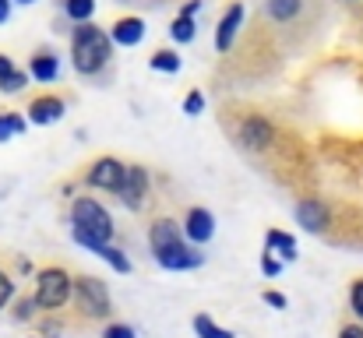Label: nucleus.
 I'll list each match as a JSON object with an SVG mask.
<instances>
[{
    "instance_id": "obj_1",
    "label": "nucleus",
    "mask_w": 363,
    "mask_h": 338,
    "mask_svg": "<svg viewBox=\"0 0 363 338\" xmlns=\"http://www.w3.org/2000/svg\"><path fill=\"white\" fill-rule=\"evenodd\" d=\"M148 243H152L155 261L162 268H169V271H191V268H198L205 261L194 247L184 243L180 225L173 222V219H155V222L148 225Z\"/></svg>"
},
{
    "instance_id": "obj_2",
    "label": "nucleus",
    "mask_w": 363,
    "mask_h": 338,
    "mask_svg": "<svg viewBox=\"0 0 363 338\" xmlns=\"http://www.w3.org/2000/svg\"><path fill=\"white\" fill-rule=\"evenodd\" d=\"M110 50H113L110 32H103L99 25H89V21L74 25V32H71V64H74L78 74H99L110 64Z\"/></svg>"
},
{
    "instance_id": "obj_3",
    "label": "nucleus",
    "mask_w": 363,
    "mask_h": 338,
    "mask_svg": "<svg viewBox=\"0 0 363 338\" xmlns=\"http://www.w3.org/2000/svg\"><path fill=\"white\" fill-rule=\"evenodd\" d=\"M74 300V278L64 271V268H43L35 275V293H32V303L43 307V310H60Z\"/></svg>"
},
{
    "instance_id": "obj_4",
    "label": "nucleus",
    "mask_w": 363,
    "mask_h": 338,
    "mask_svg": "<svg viewBox=\"0 0 363 338\" xmlns=\"http://www.w3.org/2000/svg\"><path fill=\"white\" fill-rule=\"evenodd\" d=\"M74 307L82 310V317H106L110 314V289L103 278L96 275H78L74 278Z\"/></svg>"
},
{
    "instance_id": "obj_5",
    "label": "nucleus",
    "mask_w": 363,
    "mask_h": 338,
    "mask_svg": "<svg viewBox=\"0 0 363 338\" xmlns=\"http://www.w3.org/2000/svg\"><path fill=\"white\" fill-rule=\"evenodd\" d=\"M71 222L78 225V229H89V232L103 236V240H113V219H110V212L96 198H74Z\"/></svg>"
},
{
    "instance_id": "obj_6",
    "label": "nucleus",
    "mask_w": 363,
    "mask_h": 338,
    "mask_svg": "<svg viewBox=\"0 0 363 338\" xmlns=\"http://www.w3.org/2000/svg\"><path fill=\"white\" fill-rule=\"evenodd\" d=\"M123 173H127V166H123L121 159H110V155H103V159H96L92 166H89V173H85V184L89 187H96V191H121L123 184Z\"/></svg>"
},
{
    "instance_id": "obj_7",
    "label": "nucleus",
    "mask_w": 363,
    "mask_h": 338,
    "mask_svg": "<svg viewBox=\"0 0 363 338\" xmlns=\"http://www.w3.org/2000/svg\"><path fill=\"white\" fill-rule=\"evenodd\" d=\"M311 0H264V21L279 25V28H296L303 25Z\"/></svg>"
},
{
    "instance_id": "obj_8",
    "label": "nucleus",
    "mask_w": 363,
    "mask_h": 338,
    "mask_svg": "<svg viewBox=\"0 0 363 338\" xmlns=\"http://www.w3.org/2000/svg\"><path fill=\"white\" fill-rule=\"evenodd\" d=\"M74 243H82L85 250H92V254H99L110 268H117L121 275L130 271V261H127V254H121L117 247H110V240H103V236H96V232H89V229H78L74 225Z\"/></svg>"
},
{
    "instance_id": "obj_9",
    "label": "nucleus",
    "mask_w": 363,
    "mask_h": 338,
    "mask_svg": "<svg viewBox=\"0 0 363 338\" xmlns=\"http://www.w3.org/2000/svg\"><path fill=\"white\" fill-rule=\"evenodd\" d=\"M148 187H152V184H148V169H145V166H127L117 198H121L130 212H138V208L148 201Z\"/></svg>"
},
{
    "instance_id": "obj_10",
    "label": "nucleus",
    "mask_w": 363,
    "mask_h": 338,
    "mask_svg": "<svg viewBox=\"0 0 363 338\" xmlns=\"http://www.w3.org/2000/svg\"><path fill=\"white\" fill-rule=\"evenodd\" d=\"M240 25H243V4L233 0V4L226 7L223 21H219V32H216V50H219V53H230V50H233V39H237Z\"/></svg>"
},
{
    "instance_id": "obj_11",
    "label": "nucleus",
    "mask_w": 363,
    "mask_h": 338,
    "mask_svg": "<svg viewBox=\"0 0 363 338\" xmlns=\"http://www.w3.org/2000/svg\"><path fill=\"white\" fill-rule=\"evenodd\" d=\"M184 236H187L191 243H208V240L216 236V219H212V212L191 208L187 219H184Z\"/></svg>"
},
{
    "instance_id": "obj_12",
    "label": "nucleus",
    "mask_w": 363,
    "mask_h": 338,
    "mask_svg": "<svg viewBox=\"0 0 363 338\" xmlns=\"http://www.w3.org/2000/svg\"><path fill=\"white\" fill-rule=\"evenodd\" d=\"M64 113H67V106H64V99H57V96H39V99H32V103H28V120H32V123H39V127L57 123Z\"/></svg>"
},
{
    "instance_id": "obj_13",
    "label": "nucleus",
    "mask_w": 363,
    "mask_h": 338,
    "mask_svg": "<svg viewBox=\"0 0 363 338\" xmlns=\"http://www.w3.org/2000/svg\"><path fill=\"white\" fill-rule=\"evenodd\" d=\"M296 222L303 225L307 232H321V229H328V208L318 198H303L296 205Z\"/></svg>"
},
{
    "instance_id": "obj_14",
    "label": "nucleus",
    "mask_w": 363,
    "mask_h": 338,
    "mask_svg": "<svg viewBox=\"0 0 363 338\" xmlns=\"http://www.w3.org/2000/svg\"><path fill=\"white\" fill-rule=\"evenodd\" d=\"M110 39L117 46H138L145 39V21L141 18H117L113 28H110Z\"/></svg>"
},
{
    "instance_id": "obj_15",
    "label": "nucleus",
    "mask_w": 363,
    "mask_h": 338,
    "mask_svg": "<svg viewBox=\"0 0 363 338\" xmlns=\"http://www.w3.org/2000/svg\"><path fill=\"white\" fill-rule=\"evenodd\" d=\"M264 250H268V254L279 250L282 261H293V257H296V240H293L289 232H282V229H268V236H264Z\"/></svg>"
},
{
    "instance_id": "obj_16",
    "label": "nucleus",
    "mask_w": 363,
    "mask_h": 338,
    "mask_svg": "<svg viewBox=\"0 0 363 338\" xmlns=\"http://www.w3.org/2000/svg\"><path fill=\"white\" fill-rule=\"evenodd\" d=\"M57 71H60V64H57V57H53V53H35V57H32V64H28V74H32L35 81H53V78H57Z\"/></svg>"
},
{
    "instance_id": "obj_17",
    "label": "nucleus",
    "mask_w": 363,
    "mask_h": 338,
    "mask_svg": "<svg viewBox=\"0 0 363 338\" xmlns=\"http://www.w3.org/2000/svg\"><path fill=\"white\" fill-rule=\"evenodd\" d=\"M64 14L78 25V21H89L96 14V0H64Z\"/></svg>"
},
{
    "instance_id": "obj_18",
    "label": "nucleus",
    "mask_w": 363,
    "mask_h": 338,
    "mask_svg": "<svg viewBox=\"0 0 363 338\" xmlns=\"http://www.w3.org/2000/svg\"><path fill=\"white\" fill-rule=\"evenodd\" d=\"M194 332H198V338H233V332L219 328L208 314H198V317H194Z\"/></svg>"
},
{
    "instance_id": "obj_19",
    "label": "nucleus",
    "mask_w": 363,
    "mask_h": 338,
    "mask_svg": "<svg viewBox=\"0 0 363 338\" xmlns=\"http://www.w3.org/2000/svg\"><path fill=\"white\" fill-rule=\"evenodd\" d=\"M169 35H173L177 43H191V39H194V18H191V14H177L173 25H169Z\"/></svg>"
},
{
    "instance_id": "obj_20",
    "label": "nucleus",
    "mask_w": 363,
    "mask_h": 338,
    "mask_svg": "<svg viewBox=\"0 0 363 338\" xmlns=\"http://www.w3.org/2000/svg\"><path fill=\"white\" fill-rule=\"evenodd\" d=\"M148 64H152V71H162V74H177L180 71V57L173 50H159Z\"/></svg>"
},
{
    "instance_id": "obj_21",
    "label": "nucleus",
    "mask_w": 363,
    "mask_h": 338,
    "mask_svg": "<svg viewBox=\"0 0 363 338\" xmlns=\"http://www.w3.org/2000/svg\"><path fill=\"white\" fill-rule=\"evenodd\" d=\"M25 130V120L21 116H11V113H0V145L4 141H11L14 134H21Z\"/></svg>"
},
{
    "instance_id": "obj_22",
    "label": "nucleus",
    "mask_w": 363,
    "mask_h": 338,
    "mask_svg": "<svg viewBox=\"0 0 363 338\" xmlns=\"http://www.w3.org/2000/svg\"><path fill=\"white\" fill-rule=\"evenodd\" d=\"M25 81H28V78H25L21 71H11L7 78H0V92H21Z\"/></svg>"
},
{
    "instance_id": "obj_23",
    "label": "nucleus",
    "mask_w": 363,
    "mask_h": 338,
    "mask_svg": "<svg viewBox=\"0 0 363 338\" xmlns=\"http://www.w3.org/2000/svg\"><path fill=\"white\" fill-rule=\"evenodd\" d=\"M350 307H353V314L363 321V278H357L353 289H350Z\"/></svg>"
},
{
    "instance_id": "obj_24",
    "label": "nucleus",
    "mask_w": 363,
    "mask_h": 338,
    "mask_svg": "<svg viewBox=\"0 0 363 338\" xmlns=\"http://www.w3.org/2000/svg\"><path fill=\"white\" fill-rule=\"evenodd\" d=\"M11 296H14V278L0 268V310L7 307V300H11Z\"/></svg>"
},
{
    "instance_id": "obj_25",
    "label": "nucleus",
    "mask_w": 363,
    "mask_h": 338,
    "mask_svg": "<svg viewBox=\"0 0 363 338\" xmlns=\"http://www.w3.org/2000/svg\"><path fill=\"white\" fill-rule=\"evenodd\" d=\"M201 110H205V96H201V92H191V96L184 99V113H187V116H198Z\"/></svg>"
},
{
    "instance_id": "obj_26",
    "label": "nucleus",
    "mask_w": 363,
    "mask_h": 338,
    "mask_svg": "<svg viewBox=\"0 0 363 338\" xmlns=\"http://www.w3.org/2000/svg\"><path fill=\"white\" fill-rule=\"evenodd\" d=\"M103 338H134V328H130V325H110V328L103 332Z\"/></svg>"
},
{
    "instance_id": "obj_27",
    "label": "nucleus",
    "mask_w": 363,
    "mask_h": 338,
    "mask_svg": "<svg viewBox=\"0 0 363 338\" xmlns=\"http://www.w3.org/2000/svg\"><path fill=\"white\" fill-rule=\"evenodd\" d=\"M261 264H264V275H279V261H272V254H261Z\"/></svg>"
},
{
    "instance_id": "obj_28",
    "label": "nucleus",
    "mask_w": 363,
    "mask_h": 338,
    "mask_svg": "<svg viewBox=\"0 0 363 338\" xmlns=\"http://www.w3.org/2000/svg\"><path fill=\"white\" fill-rule=\"evenodd\" d=\"M339 338H363V325H346L339 332Z\"/></svg>"
},
{
    "instance_id": "obj_29",
    "label": "nucleus",
    "mask_w": 363,
    "mask_h": 338,
    "mask_svg": "<svg viewBox=\"0 0 363 338\" xmlns=\"http://www.w3.org/2000/svg\"><path fill=\"white\" fill-rule=\"evenodd\" d=\"M264 303H272V307L282 310V307H286V296H282V293H264Z\"/></svg>"
},
{
    "instance_id": "obj_30",
    "label": "nucleus",
    "mask_w": 363,
    "mask_h": 338,
    "mask_svg": "<svg viewBox=\"0 0 363 338\" xmlns=\"http://www.w3.org/2000/svg\"><path fill=\"white\" fill-rule=\"evenodd\" d=\"M11 71H18V67H14V60H11V57H4V53H0V78H7V74H11Z\"/></svg>"
},
{
    "instance_id": "obj_31",
    "label": "nucleus",
    "mask_w": 363,
    "mask_h": 338,
    "mask_svg": "<svg viewBox=\"0 0 363 338\" xmlns=\"http://www.w3.org/2000/svg\"><path fill=\"white\" fill-rule=\"evenodd\" d=\"M198 7H201V0H187V4H184V11H180V14H191V18H194V11H198Z\"/></svg>"
},
{
    "instance_id": "obj_32",
    "label": "nucleus",
    "mask_w": 363,
    "mask_h": 338,
    "mask_svg": "<svg viewBox=\"0 0 363 338\" xmlns=\"http://www.w3.org/2000/svg\"><path fill=\"white\" fill-rule=\"evenodd\" d=\"M11 18V0H0V25Z\"/></svg>"
},
{
    "instance_id": "obj_33",
    "label": "nucleus",
    "mask_w": 363,
    "mask_h": 338,
    "mask_svg": "<svg viewBox=\"0 0 363 338\" xmlns=\"http://www.w3.org/2000/svg\"><path fill=\"white\" fill-rule=\"evenodd\" d=\"M18 4H35V0H18Z\"/></svg>"
}]
</instances>
